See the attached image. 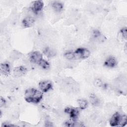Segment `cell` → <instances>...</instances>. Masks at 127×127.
<instances>
[{"instance_id": "obj_14", "label": "cell", "mask_w": 127, "mask_h": 127, "mask_svg": "<svg viewBox=\"0 0 127 127\" xmlns=\"http://www.w3.org/2000/svg\"><path fill=\"white\" fill-rule=\"evenodd\" d=\"M53 9L57 12H61L63 8V4L59 1H55L52 4Z\"/></svg>"}, {"instance_id": "obj_22", "label": "cell", "mask_w": 127, "mask_h": 127, "mask_svg": "<svg viewBox=\"0 0 127 127\" xmlns=\"http://www.w3.org/2000/svg\"><path fill=\"white\" fill-rule=\"evenodd\" d=\"M5 104H6V101L5 99L3 97H1L0 99V107L2 108L4 107L5 105Z\"/></svg>"}, {"instance_id": "obj_10", "label": "cell", "mask_w": 127, "mask_h": 127, "mask_svg": "<svg viewBox=\"0 0 127 127\" xmlns=\"http://www.w3.org/2000/svg\"><path fill=\"white\" fill-rule=\"evenodd\" d=\"M117 64V61L115 58L113 57H108L104 62V66L107 67H114Z\"/></svg>"}, {"instance_id": "obj_4", "label": "cell", "mask_w": 127, "mask_h": 127, "mask_svg": "<svg viewBox=\"0 0 127 127\" xmlns=\"http://www.w3.org/2000/svg\"><path fill=\"white\" fill-rule=\"evenodd\" d=\"M79 109L73 107H66L64 109V112L70 116L72 120L75 121L79 114Z\"/></svg>"}, {"instance_id": "obj_21", "label": "cell", "mask_w": 127, "mask_h": 127, "mask_svg": "<svg viewBox=\"0 0 127 127\" xmlns=\"http://www.w3.org/2000/svg\"><path fill=\"white\" fill-rule=\"evenodd\" d=\"M120 33L122 36V37L125 39H127V28L126 27H123L120 30Z\"/></svg>"}, {"instance_id": "obj_23", "label": "cell", "mask_w": 127, "mask_h": 127, "mask_svg": "<svg viewBox=\"0 0 127 127\" xmlns=\"http://www.w3.org/2000/svg\"><path fill=\"white\" fill-rule=\"evenodd\" d=\"M45 127H52L53 126V124H52V123H51V122L49 121H46L45 122Z\"/></svg>"}, {"instance_id": "obj_13", "label": "cell", "mask_w": 127, "mask_h": 127, "mask_svg": "<svg viewBox=\"0 0 127 127\" xmlns=\"http://www.w3.org/2000/svg\"><path fill=\"white\" fill-rule=\"evenodd\" d=\"M0 71L3 75H8L10 73V66L8 63H4L0 64Z\"/></svg>"}, {"instance_id": "obj_20", "label": "cell", "mask_w": 127, "mask_h": 127, "mask_svg": "<svg viewBox=\"0 0 127 127\" xmlns=\"http://www.w3.org/2000/svg\"><path fill=\"white\" fill-rule=\"evenodd\" d=\"M94 84L96 87H102L104 85L102 81L99 78L95 79L94 81Z\"/></svg>"}, {"instance_id": "obj_2", "label": "cell", "mask_w": 127, "mask_h": 127, "mask_svg": "<svg viewBox=\"0 0 127 127\" xmlns=\"http://www.w3.org/2000/svg\"><path fill=\"white\" fill-rule=\"evenodd\" d=\"M75 59H85L88 58L90 55V51L85 48H79L74 51Z\"/></svg>"}, {"instance_id": "obj_1", "label": "cell", "mask_w": 127, "mask_h": 127, "mask_svg": "<svg viewBox=\"0 0 127 127\" xmlns=\"http://www.w3.org/2000/svg\"><path fill=\"white\" fill-rule=\"evenodd\" d=\"M43 98V93L37 89L30 88L27 89L24 93L25 100L28 103H38Z\"/></svg>"}, {"instance_id": "obj_19", "label": "cell", "mask_w": 127, "mask_h": 127, "mask_svg": "<svg viewBox=\"0 0 127 127\" xmlns=\"http://www.w3.org/2000/svg\"><path fill=\"white\" fill-rule=\"evenodd\" d=\"M127 116L126 115H122L120 126V127H124L127 124Z\"/></svg>"}, {"instance_id": "obj_9", "label": "cell", "mask_w": 127, "mask_h": 127, "mask_svg": "<svg viewBox=\"0 0 127 127\" xmlns=\"http://www.w3.org/2000/svg\"><path fill=\"white\" fill-rule=\"evenodd\" d=\"M35 22L34 17L31 16H27L24 18L22 21V25L25 28H28L32 26Z\"/></svg>"}, {"instance_id": "obj_18", "label": "cell", "mask_w": 127, "mask_h": 127, "mask_svg": "<svg viewBox=\"0 0 127 127\" xmlns=\"http://www.w3.org/2000/svg\"><path fill=\"white\" fill-rule=\"evenodd\" d=\"M38 65L43 69H47L50 67L49 63L45 60H42L38 64Z\"/></svg>"}, {"instance_id": "obj_12", "label": "cell", "mask_w": 127, "mask_h": 127, "mask_svg": "<svg viewBox=\"0 0 127 127\" xmlns=\"http://www.w3.org/2000/svg\"><path fill=\"white\" fill-rule=\"evenodd\" d=\"M43 53L48 58H52L56 56V51L49 47H45L43 50Z\"/></svg>"}, {"instance_id": "obj_15", "label": "cell", "mask_w": 127, "mask_h": 127, "mask_svg": "<svg viewBox=\"0 0 127 127\" xmlns=\"http://www.w3.org/2000/svg\"><path fill=\"white\" fill-rule=\"evenodd\" d=\"M77 103L79 105V108L81 110H84L86 109L88 106V102L87 101L83 99H80L77 100Z\"/></svg>"}, {"instance_id": "obj_6", "label": "cell", "mask_w": 127, "mask_h": 127, "mask_svg": "<svg viewBox=\"0 0 127 127\" xmlns=\"http://www.w3.org/2000/svg\"><path fill=\"white\" fill-rule=\"evenodd\" d=\"M122 116L119 112H116L114 113L110 120V125L112 127H118L120 126L121 119H122Z\"/></svg>"}, {"instance_id": "obj_7", "label": "cell", "mask_w": 127, "mask_h": 127, "mask_svg": "<svg viewBox=\"0 0 127 127\" xmlns=\"http://www.w3.org/2000/svg\"><path fill=\"white\" fill-rule=\"evenodd\" d=\"M27 71L26 67L23 66L16 67L13 70V74L15 77H19L24 75Z\"/></svg>"}, {"instance_id": "obj_16", "label": "cell", "mask_w": 127, "mask_h": 127, "mask_svg": "<svg viewBox=\"0 0 127 127\" xmlns=\"http://www.w3.org/2000/svg\"><path fill=\"white\" fill-rule=\"evenodd\" d=\"M21 55L22 54L21 53L16 51H14L11 53L10 55V58L11 60H17L21 57Z\"/></svg>"}, {"instance_id": "obj_5", "label": "cell", "mask_w": 127, "mask_h": 127, "mask_svg": "<svg viewBox=\"0 0 127 127\" xmlns=\"http://www.w3.org/2000/svg\"><path fill=\"white\" fill-rule=\"evenodd\" d=\"M39 87L43 92H47L53 88V84L50 80H44L39 83Z\"/></svg>"}, {"instance_id": "obj_17", "label": "cell", "mask_w": 127, "mask_h": 127, "mask_svg": "<svg viewBox=\"0 0 127 127\" xmlns=\"http://www.w3.org/2000/svg\"><path fill=\"white\" fill-rule=\"evenodd\" d=\"M64 56L67 60H68L75 59L74 52H73L71 51H67L64 54Z\"/></svg>"}, {"instance_id": "obj_3", "label": "cell", "mask_w": 127, "mask_h": 127, "mask_svg": "<svg viewBox=\"0 0 127 127\" xmlns=\"http://www.w3.org/2000/svg\"><path fill=\"white\" fill-rule=\"evenodd\" d=\"M28 59L30 63L33 64H39L43 60L42 54L39 51H34L31 52L28 56Z\"/></svg>"}, {"instance_id": "obj_8", "label": "cell", "mask_w": 127, "mask_h": 127, "mask_svg": "<svg viewBox=\"0 0 127 127\" xmlns=\"http://www.w3.org/2000/svg\"><path fill=\"white\" fill-rule=\"evenodd\" d=\"M44 6L43 2L41 0L35 1L31 7L32 10L36 14L41 11Z\"/></svg>"}, {"instance_id": "obj_11", "label": "cell", "mask_w": 127, "mask_h": 127, "mask_svg": "<svg viewBox=\"0 0 127 127\" xmlns=\"http://www.w3.org/2000/svg\"><path fill=\"white\" fill-rule=\"evenodd\" d=\"M89 98L90 100V102L91 104L94 106H99L101 103L100 99L94 93H91L89 95Z\"/></svg>"}]
</instances>
